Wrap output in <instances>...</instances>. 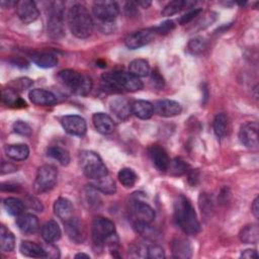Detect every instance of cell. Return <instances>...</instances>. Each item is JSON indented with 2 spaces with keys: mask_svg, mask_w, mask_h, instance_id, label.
Returning a JSON list of instances; mask_svg holds the SVG:
<instances>
[{
  "mask_svg": "<svg viewBox=\"0 0 259 259\" xmlns=\"http://www.w3.org/2000/svg\"><path fill=\"white\" fill-rule=\"evenodd\" d=\"M174 220L176 225L186 235L195 236L200 231L195 210L189 199L183 195H179L174 201Z\"/></svg>",
  "mask_w": 259,
  "mask_h": 259,
  "instance_id": "obj_1",
  "label": "cell"
},
{
  "mask_svg": "<svg viewBox=\"0 0 259 259\" xmlns=\"http://www.w3.org/2000/svg\"><path fill=\"white\" fill-rule=\"evenodd\" d=\"M68 25L72 34L78 38L90 36L94 27L91 14L82 4H75L69 9Z\"/></svg>",
  "mask_w": 259,
  "mask_h": 259,
  "instance_id": "obj_2",
  "label": "cell"
},
{
  "mask_svg": "<svg viewBox=\"0 0 259 259\" xmlns=\"http://www.w3.org/2000/svg\"><path fill=\"white\" fill-rule=\"evenodd\" d=\"M101 79L104 90H109L110 92H119L121 90L136 92L143 88V83L140 78L130 72H108L103 74Z\"/></svg>",
  "mask_w": 259,
  "mask_h": 259,
  "instance_id": "obj_3",
  "label": "cell"
},
{
  "mask_svg": "<svg viewBox=\"0 0 259 259\" xmlns=\"http://www.w3.org/2000/svg\"><path fill=\"white\" fill-rule=\"evenodd\" d=\"M91 235L92 241L96 246H103L106 244L114 250V246L118 243L114 224L109 219L103 217H97L94 219L91 228Z\"/></svg>",
  "mask_w": 259,
  "mask_h": 259,
  "instance_id": "obj_4",
  "label": "cell"
},
{
  "mask_svg": "<svg viewBox=\"0 0 259 259\" xmlns=\"http://www.w3.org/2000/svg\"><path fill=\"white\" fill-rule=\"evenodd\" d=\"M60 80L74 93L86 96L92 89V80L89 76L77 71L67 69L59 73Z\"/></svg>",
  "mask_w": 259,
  "mask_h": 259,
  "instance_id": "obj_5",
  "label": "cell"
},
{
  "mask_svg": "<svg viewBox=\"0 0 259 259\" xmlns=\"http://www.w3.org/2000/svg\"><path fill=\"white\" fill-rule=\"evenodd\" d=\"M80 167L87 178L96 180L108 175L107 167L98 154L92 151H83L79 156Z\"/></svg>",
  "mask_w": 259,
  "mask_h": 259,
  "instance_id": "obj_6",
  "label": "cell"
},
{
  "mask_svg": "<svg viewBox=\"0 0 259 259\" xmlns=\"http://www.w3.org/2000/svg\"><path fill=\"white\" fill-rule=\"evenodd\" d=\"M48 35L53 39H60L65 35L64 11L61 2H54L50 8L48 24Z\"/></svg>",
  "mask_w": 259,
  "mask_h": 259,
  "instance_id": "obj_7",
  "label": "cell"
},
{
  "mask_svg": "<svg viewBox=\"0 0 259 259\" xmlns=\"http://www.w3.org/2000/svg\"><path fill=\"white\" fill-rule=\"evenodd\" d=\"M58 171L52 165H42L37 169L33 182V189L36 193L41 194L51 190L57 183Z\"/></svg>",
  "mask_w": 259,
  "mask_h": 259,
  "instance_id": "obj_8",
  "label": "cell"
},
{
  "mask_svg": "<svg viewBox=\"0 0 259 259\" xmlns=\"http://www.w3.org/2000/svg\"><path fill=\"white\" fill-rule=\"evenodd\" d=\"M92 10L94 16L104 23L113 21L119 13L118 4L115 1L109 0H101L94 2Z\"/></svg>",
  "mask_w": 259,
  "mask_h": 259,
  "instance_id": "obj_9",
  "label": "cell"
},
{
  "mask_svg": "<svg viewBox=\"0 0 259 259\" xmlns=\"http://www.w3.org/2000/svg\"><path fill=\"white\" fill-rule=\"evenodd\" d=\"M258 130L259 125L256 121L245 122L239 131V140L245 147L257 150L258 143Z\"/></svg>",
  "mask_w": 259,
  "mask_h": 259,
  "instance_id": "obj_10",
  "label": "cell"
},
{
  "mask_svg": "<svg viewBox=\"0 0 259 259\" xmlns=\"http://www.w3.org/2000/svg\"><path fill=\"white\" fill-rule=\"evenodd\" d=\"M61 123L66 133L72 136L82 137L86 134L87 124L86 120L77 114L65 115L61 119Z\"/></svg>",
  "mask_w": 259,
  "mask_h": 259,
  "instance_id": "obj_11",
  "label": "cell"
},
{
  "mask_svg": "<svg viewBox=\"0 0 259 259\" xmlns=\"http://www.w3.org/2000/svg\"><path fill=\"white\" fill-rule=\"evenodd\" d=\"M16 14L23 23H31L38 17V9L33 1L21 0L15 3Z\"/></svg>",
  "mask_w": 259,
  "mask_h": 259,
  "instance_id": "obj_12",
  "label": "cell"
},
{
  "mask_svg": "<svg viewBox=\"0 0 259 259\" xmlns=\"http://www.w3.org/2000/svg\"><path fill=\"white\" fill-rule=\"evenodd\" d=\"M154 38V31L151 29H141L128 34L124 40L125 46L130 50L140 49L150 44Z\"/></svg>",
  "mask_w": 259,
  "mask_h": 259,
  "instance_id": "obj_13",
  "label": "cell"
},
{
  "mask_svg": "<svg viewBox=\"0 0 259 259\" xmlns=\"http://www.w3.org/2000/svg\"><path fill=\"white\" fill-rule=\"evenodd\" d=\"M182 110L181 104L172 99H160L154 104V112L160 116L171 117L178 115Z\"/></svg>",
  "mask_w": 259,
  "mask_h": 259,
  "instance_id": "obj_14",
  "label": "cell"
},
{
  "mask_svg": "<svg viewBox=\"0 0 259 259\" xmlns=\"http://www.w3.org/2000/svg\"><path fill=\"white\" fill-rule=\"evenodd\" d=\"M132 213L135 219V222L143 223H152L155 219L154 209L146 202L141 200H135L132 203Z\"/></svg>",
  "mask_w": 259,
  "mask_h": 259,
  "instance_id": "obj_15",
  "label": "cell"
},
{
  "mask_svg": "<svg viewBox=\"0 0 259 259\" xmlns=\"http://www.w3.org/2000/svg\"><path fill=\"white\" fill-rule=\"evenodd\" d=\"M148 153L153 165L159 171H166L168 170L170 160L168 157L167 152L159 145H153L148 149Z\"/></svg>",
  "mask_w": 259,
  "mask_h": 259,
  "instance_id": "obj_16",
  "label": "cell"
},
{
  "mask_svg": "<svg viewBox=\"0 0 259 259\" xmlns=\"http://www.w3.org/2000/svg\"><path fill=\"white\" fill-rule=\"evenodd\" d=\"M28 97L29 100L35 105L50 106L57 102V97L54 93L41 88L31 89L28 93Z\"/></svg>",
  "mask_w": 259,
  "mask_h": 259,
  "instance_id": "obj_17",
  "label": "cell"
},
{
  "mask_svg": "<svg viewBox=\"0 0 259 259\" xmlns=\"http://www.w3.org/2000/svg\"><path fill=\"white\" fill-rule=\"evenodd\" d=\"M64 225L66 234L72 242L76 244H81L84 242L85 232L79 220L72 218L71 220L64 222Z\"/></svg>",
  "mask_w": 259,
  "mask_h": 259,
  "instance_id": "obj_18",
  "label": "cell"
},
{
  "mask_svg": "<svg viewBox=\"0 0 259 259\" xmlns=\"http://www.w3.org/2000/svg\"><path fill=\"white\" fill-rule=\"evenodd\" d=\"M92 121L96 131L102 135H110L114 131V122L112 118L106 113H94L92 116Z\"/></svg>",
  "mask_w": 259,
  "mask_h": 259,
  "instance_id": "obj_19",
  "label": "cell"
},
{
  "mask_svg": "<svg viewBox=\"0 0 259 259\" xmlns=\"http://www.w3.org/2000/svg\"><path fill=\"white\" fill-rule=\"evenodd\" d=\"M16 225L20 232L24 234H34L38 228V220L32 213H21L16 219Z\"/></svg>",
  "mask_w": 259,
  "mask_h": 259,
  "instance_id": "obj_20",
  "label": "cell"
},
{
  "mask_svg": "<svg viewBox=\"0 0 259 259\" xmlns=\"http://www.w3.org/2000/svg\"><path fill=\"white\" fill-rule=\"evenodd\" d=\"M54 212L63 222L74 218V207L72 202L65 197H59L54 203Z\"/></svg>",
  "mask_w": 259,
  "mask_h": 259,
  "instance_id": "obj_21",
  "label": "cell"
},
{
  "mask_svg": "<svg viewBox=\"0 0 259 259\" xmlns=\"http://www.w3.org/2000/svg\"><path fill=\"white\" fill-rule=\"evenodd\" d=\"M171 251L173 257L180 259H187L192 255V247L189 241L182 238H177L172 241Z\"/></svg>",
  "mask_w": 259,
  "mask_h": 259,
  "instance_id": "obj_22",
  "label": "cell"
},
{
  "mask_svg": "<svg viewBox=\"0 0 259 259\" xmlns=\"http://www.w3.org/2000/svg\"><path fill=\"white\" fill-rule=\"evenodd\" d=\"M109 108L120 119H126L132 112L131 104L122 97L112 98L109 102Z\"/></svg>",
  "mask_w": 259,
  "mask_h": 259,
  "instance_id": "obj_23",
  "label": "cell"
},
{
  "mask_svg": "<svg viewBox=\"0 0 259 259\" xmlns=\"http://www.w3.org/2000/svg\"><path fill=\"white\" fill-rule=\"evenodd\" d=\"M132 113L141 119H149L154 114V105L146 100H136L131 104Z\"/></svg>",
  "mask_w": 259,
  "mask_h": 259,
  "instance_id": "obj_24",
  "label": "cell"
},
{
  "mask_svg": "<svg viewBox=\"0 0 259 259\" xmlns=\"http://www.w3.org/2000/svg\"><path fill=\"white\" fill-rule=\"evenodd\" d=\"M22 255L32 258H46L47 253L44 246L30 241H22L19 247Z\"/></svg>",
  "mask_w": 259,
  "mask_h": 259,
  "instance_id": "obj_25",
  "label": "cell"
},
{
  "mask_svg": "<svg viewBox=\"0 0 259 259\" xmlns=\"http://www.w3.org/2000/svg\"><path fill=\"white\" fill-rule=\"evenodd\" d=\"M62 235L61 229L57 222L51 220L41 228V237L47 243H54L60 240Z\"/></svg>",
  "mask_w": 259,
  "mask_h": 259,
  "instance_id": "obj_26",
  "label": "cell"
},
{
  "mask_svg": "<svg viewBox=\"0 0 259 259\" xmlns=\"http://www.w3.org/2000/svg\"><path fill=\"white\" fill-rule=\"evenodd\" d=\"M30 59L36 66L45 69L53 68L58 64V58L54 54L47 52L32 53L30 55Z\"/></svg>",
  "mask_w": 259,
  "mask_h": 259,
  "instance_id": "obj_27",
  "label": "cell"
},
{
  "mask_svg": "<svg viewBox=\"0 0 259 259\" xmlns=\"http://www.w3.org/2000/svg\"><path fill=\"white\" fill-rule=\"evenodd\" d=\"M7 157L14 161H23L29 155V148L26 144H13L5 147Z\"/></svg>",
  "mask_w": 259,
  "mask_h": 259,
  "instance_id": "obj_28",
  "label": "cell"
},
{
  "mask_svg": "<svg viewBox=\"0 0 259 259\" xmlns=\"http://www.w3.org/2000/svg\"><path fill=\"white\" fill-rule=\"evenodd\" d=\"M241 242L245 244H257L259 240V230L256 224L245 226L239 233Z\"/></svg>",
  "mask_w": 259,
  "mask_h": 259,
  "instance_id": "obj_29",
  "label": "cell"
},
{
  "mask_svg": "<svg viewBox=\"0 0 259 259\" xmlns=\"http://www.w3.org/2000/svg\"><path fill=\"white\" fill-rule=\"evenodd\" d=\"M3 206L5 210L13 217H18L23 213L25 209V203L16 197H6L3 200Z\"/></svg>",
  "mask_w": 259,
  "mask_h": 259,
  "instance_id": "obj_30",
  "label": "cell"
},
{
  "mask_svg": "<svg viewBox=\"0 0 259 259\" xmlns=\"http://www.w3.org/2000/svg\"><path fill=\"white\" fill-rule=\"evenodd\" d=\"M128 72L138 78L146 77L150 74L149 62L144 59L133 60L128 65Z\"/></svg>",
  "mask_w": 259,
  "mask_h": 259,
  "instance_id": "obj_31",
  "label": "cell"
},
{
  "mask_svg": "<svg viewBox=\"0 0 259 259\" xmlns=\"http://www.w3.org/2000/svg\"><path fill=\"white\" fill-rule=\"evenodd\" d=\"M2 101L7 106L11 107H23L26 106L25 101H23L17 94V91H15L12 88H7L2 90Z\"/></svg>",
  "mask_w": 259,
  "mask_h": 259,
  "instance_id": "obj_32",
  "label": "cell"
},
{
  "mask_svg": "<svg viewBox=\"0 0 259 259\" xmlns=\"http://www.w3.org/2000/svg\"><path fill=\"white\" fill-rule=\"evenodd\" d=\"M0 247L6 253L13 251L15 247V237L5 226L0 228Z\"/></svg>",
  "mask_w": 259,
  "mask_h": 259,
  "instance_id": "obj_33",
  "label": "cell"
},
{
  "mask_svg": "<svg viewBox=\"0 0 259 259\" xmlns=\"http://www.w3.org/2000/svg\"><path fill=\"white\" fill-rule=\"evenodd\" d=\"M47 155L49 157H51L52 159L56 160L59 164L66 166L69 164L70 162V154L69 152L59 146H52L48 149L47 151Z\"/></svg>",
  "mask_w": 259,
  "mask_h": 259,
  "instance_id": "obj_34",
  "label": "cell"
},
{
  "mask_svg": "<svg viewBox=\"0 0 259 259\" xmlns=\"http://www.w3.org/2000/svg\"><path fill=\"white\" fill-rule=\"evenodd\" d=\"M96 190L101 191L104 194L110 195L113 194L116 191V185L113 179H111L108 175L101 177L99 179H96L95 182L92 185Z\"/></svg>",
  "mask_w": 259,
  "mask_h": 259,
  "instance_id": "obj_35",
  "label": "cell"
},
{
  "mask_svg": "<svg viewBox=\"0 0 259 259\" xmlns=\"http://www.w3.org/2000/svg\"><path fill=\"white\" fill-rule=\"evenodd\" d=\"M195 2H189V1H185V0H174L169 2L162 10V15L163 16H172L176 13H178L179 11H181L184 8L190 7L192 5H194Z\"/></svg>",
  "mask_w": 259,
  "mask_h": 259,
  "instance_id": "obj_36",
  "label": "cell"
},
{
  "mask_svg": "<svg viewBox=\"0 0 259 259\" xmlns=\"http://www.w3.org/2000/svg\"><path fill=\"white\" fill-rule=\"evenodd\" d=\"M212 128L217 137L224 138L228 133V118L225 113H218L212 121Z\"/></svg>",
  "mask_w": 259,
  "mask_h": 259,
  "instance_id": "obj_37",
  "label": "cell"
},
{
  "mask_svg": "<svg viewBox=\"0 0 259 259\" xmlns=\"http://www.w3.org/2000/svg\"><path fill=\"white\" fill-rule=\"evenodd\" d=\"M117 178H118V181L124 187H133L138 180V176L136 172L131 168L120 169L117 174Z\"/></svg>",
  "mask_w": 259,
  "mask_h": 259,
  "instance_id": "obj_38",
  "label": "cell"
},
{
  "mask_svg": "<svg viewBox=\"0 0 259 259\" xmlns=\"http://www.w3.org/2000/svg\"><path fill=\"white\" fill-rule=\"evenodd\" d=\"M134 228L139 233L141 236H143L146 239H151L154 240L158 234V232L150 226L149 223H143V222H135L134 223Z\"/></svg>",
  "mask_w": 259,
  "mask_h": 259,
  "instance_id": "obj_39",
  "label": "cell"
},
{
  "mask_svg": "<svg viewBox=\"0 0 259 259\" xmlns=\"http://www.w3.org/2000/svg\"><path fill=\"white\" fill-rule=\"evenodd\" d=\"M168 169L170 170V173L172 175L181 176V175L185 174L188 171L189 165L183 159L175 158L170 162Z\"/></svg>",
  "mask_w": 259,
  "mask_h": 259,
  "instance_id": "obj_40",
  "label": "cell"
},
{
  "mask_svg": "<svg viewBox=\"0 0 259 259\" xmlns=\"http://www.w3.org/2000/svg\"><path fill=\"white\" fill-rule=\"evenodd\" d=\"M198 201H199V207L201 209V213L203 215L209 214L210 210H212V205H213L211 196L207 193H200Z\"/></svg>",
  "mask_w": 259,
  "mask_h": 259,
  "instance_id": "obj_41",
  "label": "cell"
},
{
  "mask_svg": "<svg viewBox=\"0 0 259 259\" xmlns=\"http://www.w3.org/2000/svg\"><path fill=\"white\" fill-rule=\"evenodd\" d=\"M187 47L192 54H200L206 49V41L202 37H194L189 40Z\"/></svg>",
  "mask_w": 259,
  "mask_h": 259,
  "instance_id": "obj_42",
  "label": "cell"
},
{
  "mask_svg": "<svg viewBox=\"0 0 259 259\" xmlns=\"http://www.w3.org/2000/svg\"><path fill=\"white\" fill-rule=\"evenodd\" d=\"M147 258H151V259L165 258V253L163 248L157 244L147 245Z\"/></svg>",
  "mask_w": 259,
  "mask_h": 259,
  "instance_id": "obj_43",
  "label": "cell"
},
{
  "mask_svg": "<svg viewBox=\"0 0 259 259\" xmlns=\"http://www.w3.org/2000/svg\"><path fill=\"white\" fill-rule=\"evenodd\" d=\"M13 131H14V133H16L20 136H24V137L30 136L31 132H32L30 125L23 120H16L13 123Z\"/></svg>",
  "mask_w": 259,
  "mask_h": 259,
  "instance_id": "obj_44",
  "label": "cell"
},
{
  "mask_svg": "<svg viewBox=\"0 0 259 259\" xmlns=\"http://www.w3.org/2000/svg\"><path fill=\"white\" fill-rule=\"evenodd\" d=\"M32 84V81L27 79V78H19L17 80H14L11 83V87L12 89H14L15 91L17 90H25L27 88H29Z\"/></svg>",
  "mask_w": 259,
  "mask_h": 259,
  "instance_id": "obj_45",
  "label": "cell"
},
{
  "mask_svg": "<svg viewBox=\"0 0 259 259\" xmlns=\"http://www.w3.org/2000/svg\"><path fill=\"white\" fill-rule=\"evenodd\" d=\"M175 27V24L172 20H166L163 23H160L158 26H156L153 31L159 33V34H166L170 32Z\"/></svg>",
  "mask_w": 259,
  "mask_h": 259,
  "instance_id": "obj_46",
  "label": "cell"
},
{
  "mask_svg": "<svg viewBox=\"0 0 259 259\" xmlns=\"http://www.w3.org/2000/svg\"><path fill=\"white\" fill-rule=\"evenodd\" d=\"M151 83H152L153 87L158 88V89H162V88L164 87V84H165L163 77H162L161 74H160L158 71H156V70H154V71L151 73Z\"/></svg>",
  "mask_w": 259,
  "mask_h": 259,
  "instance_id": "obj_47",
  "label": "cell"
},
{
  "mask_svg": "<svg viewBox=\"0 0 259 259\" xmlns=\"http://www.w3.org/2000/svg\"><path fill=\"white\" fill-rule=\"evenodd\" d=\"M24 203H26L29 208H32L33 210L38 211V212L42 211V209H44V206H42V204L40 203V201H39L37 198L33 197V196H29V197L26 199V201H25Z\"/></svg>",
  "mask_w": 259,
  "mask_h": 259,
  "instance_id": "obj_48",
  "label": "cell"
},
{
  "mask_svg": "<svg viewBox=\"0 0 259 259\" xmlns=\"http://www.w3.org/2000/svg\"><path fill=\"white\" fill-rule=\"evenodd\" d=\"M200 12H201V9H193V10H191V11L187 12L186 14H184L183 16H181V17H180V19H179V23H180L181 25L188 23L189 21H191L192 19H194V18H195V16H197Z\"/></svg>",
  "mask_w": 259,
  "mask_h": 259,
  "instance_id": "obj_49",
  "label": "cell"
},
{
  "mask_svg": "<svg viewBox=\"0 0 259 259\" xmlns=\"http://www.w3.org/2000/svg\"><path fill=\"white\" fill-rule=\"evenodd\" d=\"M53 243H48V245L44 246L46 253H47V257L49 258H59L60 257V253L58 251V249L52 245Z\"/></svg>",
  "mask_w": 259,
  "mask_h": 259,
  "instance_id": "obj_50",
  "label": "cell"
},
{
  "mask_svg": "<svg viewBox=\"0 0 259 259\" xmlns=\"http://www.w3.org/2000/svg\"><path fill=\"white\" fill-rule=\"evenodd\" d=\"M124 11L127 16H134L138 13V4L137 2H127L124 5Z\"/></svg>",
  "mask_w": 259,
  "mask_h": 259,
  "instance_id": "obj_51",
  "label": "cell"
},
{
  "mask_svg": "<svg viewBox=\"0 0 259 259\" xmlns=\"http://www.w3.org/2000/svg\"><path fill=\"white\" fill-rule=\"evenodd\" d=\"M198 181H199V171L197 169L191 170L188 174V182L194 186L198 183Z\"/></svg>",
  "mask_w": 259,
  "mask_h": 259,
  "instance_id": "obj_52",
  "label": "cell"
},
{
  "mask_svg": "<svg viewBox=\"0 0 259 259\" xmlns=\"http://www.w3.org/2000/svg\"><path fill=\"white\" fill-rule=\"evenodd\" d=\"M17 171L16 166H14L11 163H6V162H2L1 164V174H6V173H12Z\"/></svg>",
  "mask_w": 259,
  "mask_h": 259,
  "instance_id": "obj_53",
  "label": "cell"
},
{
  "mask_svg": "<svg viewBox=\"0 0 259 259\" xmlns=\"http://www.w3.org/2000/svg\"><path fill=\"white\" fill-rule=\"evenodd\" d=\"M242 258H247V259H252V258H258V253L255 249H247L244 250L241 254Z\"/></svg>",
  "mask_w": 259,
  "mask_h": 259,
  "instance_id": "obj_54",
  "label": "cell"
},
{
  "mask_svg": "<svg viewBox=\"0 0 259 259\" xmlns=\"http://www.w3.org/2000/svg\"><path fill=\"white\" fill-rule=\"evenodd\" d=\"M11 63L14 65V66H17L19 68H26L28 67V63L26 62L25 59H22L20 57H16V58H13L11 60Z\"/></svg>",
  "mask_w": 259,
  "mask_h": 259,
  "instance_id": "obj_55",
  "label": "cell"
},
{
  "mask_svg": "<svg viewBox=\"0 0 259 259\" xmlns=\"http://www.w3.org/2000/svg\"><path fill=\"white\" fill-rule=\"evenodd\" d=\"M251 210H252L253 215L256 219H258L259 218V197L258 196L253 200L252 205H251Z\"/></svg>",
  "mask_w": 259,
  "mask_h": 259,
  "instance_id": "obj_56",
  "label": "cell"
},
{
  "mask_svg": "<svg viewBox=\"0 0 259 259\" xmlns=\"http://www.w3.org/2000/svg\"><path fill=\"white\" fill-rule=\"evenodd\" d=\"M137 4L142 6L143 8H148L152 4V2L151 1H139V2H137Z\"/></svg>",
  "mask_w": 259,
  "mask_h": 259,
  "instance_id": "obj_57",
  "label": "cell"
},
{
  "mask_svg": "<svg viewBox=\"0 0 259 259\" xmlns=\"http://www.w3.org/2000/svg\"><path fill=\"white\" fill-rule=\"evenodd\" d=\"M75 258H85V259H89L90 256L87 255V254H84V253H78L75 255Z\"/></svg>",
  "mask_w": 259,
  "mask_h": 259,
  "instance_id": "obj_58",
  "label": "cell"
}]
</instances>
